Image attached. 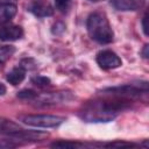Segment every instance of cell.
Instances as JSON below:
<instances>
[{
    "instance_id": "19",
    "label": "cell",
    "mask_w": 149,
    "mask_h": 149,
    "mask_svg": "<svg viewBox=\"0 0 149 149\" xmlns=\"http://www.w3.org/2000/svg\"><path fill=\"white\" fill-rule=\"evenodd\" d=\"M142 30H143L144 35H148V29H147V15H144L143 19H142Z\"/></svg>"
},
{
    "instance_id": "13",
    "label": "cell",
    "mask_w": 149,
    "mask_h": 149,
    "mask_svg": "<svg viewBox=\"0 0 149 149\" xmlns=\"http://www.w3.org/2000/svg\"><path fill=\"white\" fill-rule=\"evenodd\" d=\"M52 148H80L84 147V144L78 143V142H72V141H57L51 143Z\"/></svg>"
},
{
    "instance_id": "6",
    "label": "cell",
    "mask_w": 149,
    "mask_h": 149,
    "mask_svg": "<svg viewBox=\"0 0 149 149\" xmlns=\"http://www.w3.org/2000/svg\"><path fill=\"white\" fill-rule=\"evenodd\" d=\"M29 10L38 17H47L54 14V8L47 0H34L29 6Z\"/></svg>"
},
{
    "instance_id": "22",
    "label": "cell",
    "mask_w": 149,
    "mask_h": 149,
    "mask_svg": "<svg viewBox=\"0 0 149 149\" xmlns=\"http://www.w3.org/2000/svg\"><path fill=\"white\" fill-rule=\"evenodd\" d=\"M12 1H16V0H2V2H12Z\"/></svg>"
},
{
    "instance_id": "2",
    "label": "cell",
    "mask_w": 149,
    "mask_h": 149,
    "mask_svg": "<svg viewBox=\"0 0 149 149\" xmlns=\"http://www.w3.org/2000/svg\"><path fill=\"white\" fill-rule=\"evenodd\" d=\"M86 28L90 37L100 44L111 43L114 38L113 29L107 17L102 13H92L87 17Z\"/></svg>"
},
{
    "instance_id": "8",
    "label": "cell",
    "mask_w": 149,
    "mask_h": 149,
    "mask_svg": "<svg viewBox=\"0 0 149 149\" xmlns=\"http://www.w3.org/2000/svg\"><path fill=\"white\" fill-rule=\"evenodd\" d=\"M36 99L40 100L41 104L43 105H54L58 102H65L72 99V95L69 92H55V93H48L42 97H36Z\"/></svg>"
},
{
    "instance_id": "3",
    "label": "cell",
    "mask_w": 149,
    "mask_h": 149,
    "mask_svg": "<svg viewBox=\"0 0 149 149\" xmlns=\"http://www.w3.org/2000/svg\"><path fill=\"white\" fill-rule=\"evenodd\" d=\"M147 91H148V85L144 81L140 86L128 84V85H122V86L107 87L101 91V94L102 95H112V97H116V98H121V99H126V100L130 101L132 99L139 98L142 94V92H147Z\"/></svg>"
},
{
    "instance_id": "7",
    "label": "cell",
    "mask_w": 149,
    "mask_h": 149,
    "mask_svg": "<svg viewBox=\"0 0 149 149\" xmlns=\"http://www.w3.org/2000/svg\"><path fill=\"white\" fill-rule=\"evenodd\" d=\"M23 36V29L16 24H8L0 27V40L5 42L16 41Z\"/></svg>"
},
{
    "instance_id": "21",
    "label": "cell",
    "mask_w": 149,
    "mask_h": 149,
    "mask_svg": "<svg viewBox=\"0 0 149 149\" xmlns=\"http://www.w3.org/2000/svg\"><path fill=\"white\" fill-rule=\"evenodd\" d=\"M5 93H6V86L0 81V95H3Z\"/></svg>"
},
{
    "instance_id": "14",
    "label": "cell",
    "mask_w": 149,
    "mask_h": 149,
    "mask_svg": "<svg viewBox=\"0 0 149 149\" xmlns=\"http://www.w3.org/2000/svg\"><path fill=\"white\" fill-rule=\"evenodd\" d=\"M31 83L35 84L38 87H45V86L50 85L51 80L48 77H44V76H35V77L31 78Z\"/></svg>"
},
{
    "instance_id": "16",
    "label": "cell",
    "mask_w": 149,
    "mask_h": 149,
    "mask_svg": "<svg viewBox=\"0 0 149 149\" xmlns=\"http://www.w3.org/2000/svg\"><path fill=\"white\" fill-rule=\"evenodd\" d=\"M37 95L38 94L35 91H33V90H22V91H20L17 93V97L19 98L26 99V100H34V99H36Z\"/></svg>"
},
{
    "instance_id": "17",
    "label": "cell",
    "mask_w": 149,
    "mask_h": 149,
    "mask_svg": "<svg viewBox=\"0 0 149 149\" xmlns=\"http://www.w3.org/2000/svg\"><path fill=\"white\" fill-rule=\"evenodd\" d=\"M101 146H106V147H133V143H128V142H111V143H106V144H101Z\"/></svg>"
},
{
    "instance_id": "11",
    "label": "cell",
    "mask_w": 149,
    "mask_h": 149,
    "mask_svg": "<svg viewBox=\"0 0 149 149\" xmlns=\"http://www.w3.org/2000/svg\"><path fill=\"white\" fill-rule=\"evenodd\" d=\"M26 77V70L21 66L19 68H14L13 70H10L8 73H7V81L10 83L12 85H19L20 83L23 81Z\"/></svg>"
},
{
    "instance_id": "4",
    "label": "cell",
    "mask_w": 149,
    "mask_h": 149,
    "mask_svg": "<svg viewBox=\"0 0 149 149\" xmlns=\"http://www.w3.org/2000/svg\"><path fill=\"white\" fill-rule=\"evenodd\" d=\"M19 120L24 125L38 127V128H56L62 125L65 119L57 115H48V114H27L20 115Z\"/></svg>"
},
{
    "instance_id": "10",
    "label": "cell",
    "mask_w": 149,
    "mask_h": 149,
    "mask_svg": "<svg viewBox=\"0 0 149 149\" xmlns=\"http://www.w3.org/2000/svg\"><path fill=\"white\" fill-rule=\"evenodd\" d=\"M17 7L12 2H0V26L9 22L16 14Z\"/></svg>"
},
{
    "instance_id": "20",
    "label": "cell",
    "mask_w": 149,
    "mask_h": 149,
    "mask_svg": "<svg viewBox=\"0 0 149 149\" xmlns=\"http://www.w3.org/2000/svg\"><path fill=\"white\" fill-rule=\"evenodd\" d=\"M148 49H149V45L146 44L144 48H143V50H142V56H143L144 58H148V56H149V54H148Z\"/></svg>"
},
{
    "instance_id": "23",
    "label": "cell",
    "mask_w": 149,
    "mask_h": 149,
    "mask_svg": "<svg viewBox=\"0 0 149 149\" xmlns=\"http://www.w3.org/2000/svg\"><path fill=\"white\" fill-rule=\"evenodd\" d=\"M90 1H93V2H99V1H104V0H90Z\"/></svg>"
},
{
    "instance_id": "18",
    "label": "cell",
    "mask_w": 149,
    "mask_h": 149,
    "mask_svg": "<svg viewBox=\"0 0 149 149\" xmlns=\"http://www.w3.org/2000/svg\"><path fill=\"white\" fill-rule=\"evenodd\" d=\"M16 143H13L9 140H0V148H14Z\"/></svg>"
},
{
    "instance_id": "5",
    "label": "cell",
    "mask_w": 149,
    "mask_h": 149,
    "mask_svg": "<svg viewBox=\"0 0 149 149\" xmlns=\"http://www.w3.org/2000/svg\"><path fill=\"white\" fill-rule=\"evenodd\" d=\"M97 63L105 70L116 69L122 65L121 58L112 50H102L97 55Z\"/></svg>"
},
{
    "instance_id": "12",
    "label": "cell",
    "mask_w": 149,
    "mask_h": 149,
    "mask_svg": "<svg viewBox=\"0 0 149 149\" xmlns=\"http://www.w3.org/2000/svg\"><path fill=\"white\" fill-rule=\"evenodd\" d=\"M15 52L13 45H0V64L7 62Z\"/></svg>"
},
{
    "instance_id": "15",
    "label": "cell",
    "mask_w": 149,
    "mask_h": 149,
    "mask_svg": "<svg viewBox=\"0 0 149 149\" xmlns=\"http://www.w3.org/2000/svg\"><path fill=\"white\" fill-rule=\"evenodd\" d=\"M71 3L72 0H55L56 9H58L61 13H66L71 7Z\"/></svg>"
},
{
    "instance_id": "1",
    "label": "cell",
    "mask_w": 149,
    "mask_h": 149,
    "mask_svg": "<svg viewBox=\"0 0 149 149\" xmlns=\"http://www.w3.org/2000/svg\"><path fill=\"white\" fill-rule=\"evenodd\" d=\"M129 100L105 95L102 99H97L85 104L79 115L87 122H108L115 119L122 111L129 107Z\"/></svg>"
},
{
    "instance_id": "9",
    "label": "cell",
    "mask_w": 149,
    "mask_h": 149,
    "mask_svg": "<svg viewBox=\"0 0 149 149\" xmlns=\"http://www.w3.org/2000/svg\"><path fill=\"white\" fill-rule=\"evenodd\" d=\"M146 0H111V5L122 12L128 10H137L144 6Z\"/></svg>"
}]
</instances>
